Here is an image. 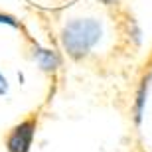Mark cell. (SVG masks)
Masks as SVG:
<instances>
[{"label":"cell","instance_id":"obj_4","mask_svg":"<svg viewBox=\"0 0 152 152\" xmlns=\"http://www.w3.org/2000/svg\"><path fill=\"white\" fill-rule=\"evenodd\" d=\"M148 87H150V79H144L140 83V87H138V93H136V101H134V123L136 124L142 123V113H144V107H146Z\"/></svg>","mask_w":152,"mask_h":152},{"label":"cell","instance_id":"obj_5","mask_svg":"<svg viewBox=\"0 0 152 152\" xmlns=\"http://www.w3.org/2000/svg\"><path fill=\"white\" fill-rule=\"evenodd\" d=\"M0 24L10 26V28H20V20L12 14H6V12H0Z\"/></svg>","mask_w":152,"mask_h":152},{"label":"cell","instance_id":"obj_7","mask_svg":"<svg viewBox=\"0 0 152 152\" xmlns=\"http://www.w3.org/2000/svg\"><path fill=\"white\" fill-rule=\"evenodd\" d=\"M99 2H103V4H115V2H118V0H99Z\"/></svg>","mask_w":152,"mask_h":152},{"label":"cell","instance_id":"obj_2","mask_svg":"<svg viewBox=\"0 0 152 152\" xmlns=\"http://www.w3.org/2000/svg\"><path fill=\"white\" fill-rule=\"evenodd\" d=\"M36 136V118H26L14 124L6 134V152H30Z\"/></svg>","mask_w":152,"mask_h":152},{"label":"cell","instance_id":"obj_3","mask_svg":"<svg viewBox=\"0 0 152 152\" xmlns=\"http://www.w3.org/2000/svg\"><path fill=\"white\" fill-rule=\"evenodd\" d=\"M32 59L36 61V65L39 67V71L44 73H56L61 67V56L51 48H39L36 45L32 51Z\"/></svg>","mask_w":152,"mask_h":152},{"label":"cell","instance_id":"obj_6","mask_svg":"<svg viewBox=\"0 0 152 152\" xmlns=\"http://www.w3.org/2000/svg\"><path fill=\"white\" fill-rule=\"evenodd\" d=\"M8 91H10V83H8V77H6V75L0 71V97L8 95Z\"/></svg>","mask_w":152,"mask_h":152},{"label":"cell","instance_id":"obj_1","mask_svg":"<svg viewBox=\"0 0 152 152\" xmlns=\"http://www.w3.org/2000/svg\"><path fill=\"white\" fill-rule=\"evenodd\" d=\"M103 38V26L97 18H71L61 28L63 51L71 59L79 61L97 48Z\"/></svg>","mask_w":152,"mask_h":152}]
</instances>
